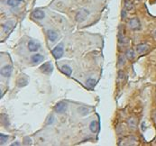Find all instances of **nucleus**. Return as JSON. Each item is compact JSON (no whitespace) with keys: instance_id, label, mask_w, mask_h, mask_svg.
Returning a JSON list of instances; mask_svg holds the SVG:
<instances>
[{"instance_id":"nucleus-29","label":"nucleus","mask_w":156,"mask_h":146,"mask_svg":"<svg viewBox=\"0 0 156 146\" xmlns=\"http://www.w3.org/2000/svg\"><path fill=\"white\" fill-rule=\"evenodd\" d=\"M152 117H153V119H154V121H155V123H156V111L153 113V115H152Z\"/></svg>"},{"instance_id":"nucleus-2","label":"nucleus","mask_w":156,"mask_h":146,"mask_svg":"<svg viewBox=\"0 0 156 146\" xmlns=\"http://www.w3.org/2000/svg\"><path fill=\"white\" fill-rule=\"evenodd\" d=\"M52 55L55 59H60L62 58L64 52V49H63V44L62 43H60L58 44L53 50H52Z\"/></svg>"},{"instance_id":"nucleus-6","label":"nucleus","mask_w":156,"mask_h":146,"mask_svg":"<svg viewBox=\"0 0 156 146\" xmlns=\"http://www.w3.org/2000/svg\"><path fill=\"white\" fill-rule=\"evenodd\" d=\"M12 71H13V68H12V66L6 65L1 69V75L5 78H8L12 74Z\"/></svg>"},{"instance_id":"nucleus-12","label":"nucleus","mask_w":156,"mask_h":146,"mask_svg":"<svg viewBox=\"0 0 156 146\" xmlns=\"http://www.w3.org/2000/svg\"><path fill=\"white\" fill-rule=\"evenodd\" d=\"M14 26H15V23L13 22H7L6 23H5L4 26H3V30L5 33H9L12 29L14 28Z\"/></svg>"},{"instance_id":"nucleus-26","label":"nucleus","mask_w":156,"mask_h":146,"mask_svg":"<svg viewBox=\"0 0 156 146\" xmlns=\"http://www.w3.org/2000/svg\"><path fill=\"white\" fill-rule=\"evenodd\" d=\"M23 143L27 144V145H31L32 144V140L29 137H26L25 139H23Z\"/></svg>"},{"instance_id":"nucleus-21","label":"nucleus","mask_w":156,"mask_h":146,"mask_svg":"<svg viewBox=\"0 0 156 146\" xmlns=\"http://www.w3.org/2000/svg\"><path fill=\"white\" fill-rule=\"evenodd\" d=\"M128 124H129V125H130L131 128H134L135 129L136 127V120H135L134 118H130L128 120Z\"/></svg>"},{"instance_id":"nucleus-25","label":"nucleus","mask_w":156,"mask_h":146,"mask_svg":"<svg viewBox=\"0 0 156 146\" xmlns=\"http://www.w3.org/2000/svg\"><path fill=\"white\" fill-rule=\"evenodd\" d=\"M118 41L120 43H124L126 41H125V36H123V34L121 33H119L118 34Z\"/></svg>"},{"instance_id":"nucleus-10","label":"nucleus","mask_w":156,"mask_h":146,"mask_svg":"<svg viewBox=\"0 0 156 146\" xmlns=\"http://www.w3.org/2000/svg\"><path fill=\"white\" fill-rule=\"evenodd\" d=\"M47 37L51 42H54L58 38V34H57L56 32H54L52 30H48L47 31Z\"/></svg>"},{"instance_id":"nucleus-28","label":"nucleus","mask_w":156,"mask_h":146,"mask_svg":"<svg viewBox=\"0 0 156 146\" xmlns=\"http://www.w3.org/2000/svg\"><path fill=\"white\" fill-rule=\"evenodd\" d=\"M145 122H143V124H142V130H143V131H145Z\"/></svg>"},{"instance_id":"nucleus-5","label":"nucleus","mask_w":156,"mask_h":146,"mask_svg":"<svg viewBox=\"0 0 156 146\" xmlns=\"http://www.w3.org/2000/svg\"><path fill=\"white\" fill-rule=\"evenodd\" d=\"M55 112L59 114H63L67 110V104L65 102H60L55 106Z\"/></svg>"},{"instance_id":"nucleus-4","label":"nucleus","mask_w":156,"mask_h":146,"mask_svg":"<svg viewBox=\"0 0 156 146\" xmlns=\"http://www.w3.org/2000/svg\"><path fill=\"white\" fill-rule=\"evenodd\" d=\"M40 70H41L43 73H44V74L49 75V74H51V73L52 72L53 67H52V63H51L50 62H48L43 63V64L40 67Z\"/></svg>"},{"instance_id":"nucleus-17","label":"nucleus","mask_w":156,"mask_h":146,"mask_svg":"<svg viewBox=\"0 0 156 146\" xmlns=\"http://www.w3.org/2000/svg\"><path fill=\"white\" fill-rule=\"evenodd\" d=\"M125 8L126 10H132L134 8V5H133V2L131 1V0H125Z\"/></svg>"},{"instance_id":"nucleus-27","label":"nucleus","mask_w":156,"mask_h":146,"mask_svg":"<svg viewBox=\"0 0 156 146\" xmlns=\"http://www.w3.org/2000/svg\"><path fill=\"white\" fill-rule=\"evenodd\" d=\"M126 17V13L125 10H123V11H122V18L125 19Z\"/></svg>"},{"instance_id":"nucleus-20","label":"nucleus","mask_w":156,"mask_h":146,"mask_svg":"<svg viewBox=\"0 0 156 146\" xmlns=\"http://www.w3.org/2000/svg\"><path fill=\"white\" fill-rule=\"evenodd\" d=\"M78 111L79 112V114H80L81 116H86V115H88L89 112V110L88 108H86V107H79V108L78 109Z\"/></svg>"},{"instance_id":"nucleus-3","label":"nucleus","mask_w":156,"mask_h":146,"mask_svg":"<svg viewBox=\"0 0 156 146\" xmlns=\"http://www.w3.org/2000/svg\"><path fill=\"white\" fill-rule=\"evenodd\" d=\"M128 26H129L130 29H132L133 31H138L141 29V23L138 18L130 19L128 22Z\"/></svg>"},{"instance_id":"nucleus-9","label":"nucleus","mask_w":156,"mask_h":146,"mask_svg":"<svg viewBox=\"0 0 156 146\" xmlns=\"http://www.w3.org/2000/svg\"><path fill=\"white\" fill-rule=\"evenodd\" d=\"M32 16L34 18V19H38V20H42L44 18L45 15L43 13V11L40 10V9H35L33 13H32Z\"/></svg>"},{"instance_id":"nucleus-19","label":"nucleus","mask_w":156,"mask_h":146,"mask_svg":"<svg viewBox=\"0 0 156 146\" xmlns=\"http://www.w3.org/2000/svg\"><path fill=\"white\" fill-rule=\"evenodd\" d=\"M126 56L129 60H133L135 58V52L133 50H131V49H129V50H127L126 52Z\"/></svg>"},{"instance_id":"nucleus-7","label":"nucleus","mask_w":156,"mask_h":146,"mask_svg":"<svg viewBox=\"0 0 156 146\" xmlns=\"http://www.w3.org/2000/svg\"><path fill=\"white\" fill-rule=\"evenodd\" d=\"M40 47H41V44L34 41H30L28 43V50L30 52H36L39 50Z\"/></svg>"},{"instance_id":"nucleus-15","label":"nucleus","mask_w":156,"mask_h":146,"mask_svg":"<svg viewBox=\"0 0 156 146\" xmlns=\"http://www.w3.org/2000/svg\"><path fill=\"white\" fill-rule=\"evenodd\" d=\"M22 2V0H7L6 4L11 6V7H16L20 3Z\"/></svg>"},{"instance_id":"nucleus-11","label":"nucleus","mask_w":156,"mask_h":146,"mask_svg":"<svg viewBox=\"0 0 156 146\" xmlns=\"http://www.w3.org/2000/svg\"><path fill=\"white\" fill-rule=\"evenodd\" d=\"M43 56L41 55V54H33L32 57H31V60L33 63H40L43 60Z\"/></svg>"},{"instance_id":"nucleus-1","label":"nucleus","mask_w":156,"mask_h":146,"mask_svg":"<svg viewBox=\"0 0 156 146\" xmlns=\"http://www.w3.org/2000/svg\"><path fill=\"white\" fill-rule=\"evenodd\" d=\"M89 11L85 9V8H83V9H80L78 13L76 14V16H75V19L77 22L79 23H81L83 21H85L87 19V17L89 16Z\"/></svg>"},{"instance_id":"nucleus-22","label":"nucleus","mask_w":156,"mask_h":146,"mask_svg":"<svg viewBox=\"0 0 156 146\" xmlns=\"http://www.w3.org/2000/svg\"><path fill=\"white\" fill-rule=\"evenodd\" d=\"M126 63V59H125V56H123V55H120L119 56V58H118V64L120 65V66H122V65H124Z\"/></svg>"},{"instance_id":"nucleus-13","label":"nucleus","mask_w":156,"mask_h":146,"mask_svg":"<svg viewBox=\"0 0 156 146\" xmlns=\"http://www.w3.org/2000/svg\"><path fill=\"white\" fill-rule=\"evenodd\" d=\"M62 72L63 73V74H65L66 76H70L71 73H72V69H71V68L68 65H63L61 69Z\"/></svg>"},{"instance_id":"nucleus-8","label":"nucleus","mask_w":156,"mask_h":146,"mask_svg":"<svg viewBox=\"0 0 156 146\" xmlns=\"http://www.w3.org/2000/svg\"><path fill=\"white\" fill-rule=\"evenodd\" d=\"M149 45L148 44H145V43H143V44H139L137 47H136V52L139 53V54H143L149 51Z\"/></svg>"},{"instance_id":"nucleus-14","label":"nucleus","mask_w":156,"mask_h":146,"mask_svg":"<svg viewBox=\"0 0 156 146\" xmlns=\"http://www.w3.org/2000/svg\"><path fill=\"white\" fill-rule=\"evenodd\" d=\"M99 123L97 121H92L90 123V125H89V128H90V131L92 133H97L99 131Z\"/></svg>"},{"instance_id":"nucleus-24","label":"nucleus","mask_w":156,"mask_h":146,"mask_svg":"<svg viewBox=\"0 0 156 146\" xmlns=\"http://www.w3.org/2000/svg\"><path fill=\"white\" fill-rule=\"evenodd\" d=\"M53 119H54L53 116H52V115H50L49 117H48V119H47V121H46V125H51V124H52V123H53Z\"/></svg>"},{"instance_id":"nucleus-23","label":"nucleus","mask_w":156,"mask_h":146,"mask_svg":"<svg viewBox=\"0 0 156 146\" xmlns=\"http://www.w3.org/2000/svg\"><path fill=\"white\" fill-rule=\"evenodd\" d=\"M7 139H8L7 135H4V133H1V135H0V141H1V144L6 143V142L7 141Z\"/></svg>"},{"instance_id":"nucleus-31","label":"nucleus","mask_w":156,"mask_h":146,"mask_svg":"<svg viewBox=\"0 0 156 146\" xmlns=\"http://www.w3.org/2000/svg\"><path fill=\"white\" fill-rule=\"evenodd\" d=\"M153 35H154V38L156 39V30H155V32L153 33Z\"/></svg>"},{"instance_id":"nucleus-18","label":"nucleus","mask_w":156,"mask_h":146,"mask_svg":"<svg viewBox=\"0 0 156 146\" xmlns=\"http://www.w3.org/2000/svg\"><path fill=\"white\" fill-rule=\"evenodd\" d=\"M28 84V80L27 79H23V78H20L17 81V86L18 87H23V86H26Z\"/></svg>"},{"instance_id":"nucleus-30","label":"nucleus","mask_w":156,"mask_h":146,"mask_svg":"<svg viewBox=\"0 0 156 146\" xmlns=\"http://www.w3.org/2000/svg\"><path fill=\"white\" fill-rule=\"evenodd\" d=\"M20 143L19 142H14V143H12V146H15V145H19Z\"/></svg>"},{"instance_id":"nucleus-16","label":"nucleus","mask_w":156,"mask_h":146,"mask_svg":"<svg viewBox=\"0 0 156 146\" xmlns=\"http://www.w3.org/2000/svg\"><path fill=\"white\" fill-rule=\"evenodd\" d=\"M86 86H87L89 89H93V88L96 86V80H95L94 79H92V78L87 79V81H86Z\"/></svg>"}]
</instances>
